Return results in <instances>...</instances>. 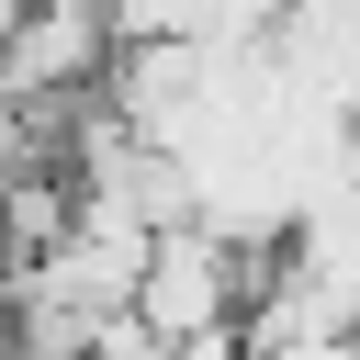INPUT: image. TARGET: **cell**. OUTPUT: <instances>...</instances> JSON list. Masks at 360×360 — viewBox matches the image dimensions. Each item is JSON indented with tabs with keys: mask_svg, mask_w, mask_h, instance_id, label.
I'll use <instances>...</instances> for the list:
<instances>
[{
	"mask_svg": "<svg viewBox=\"0 0 360 360\" xmlns=\"http://www.w3.org/2000/svg\"><path fill=\"white\" fill-rule=\"evenodd\" d=\"M135 326L158 349H236V326H248V248H225L214 225H169L146 248Z\"/></svg>",
	"mask_w": 360,
	"mask_h": 360,
	"instance_id": "obj_1",
	"label": "cell"
},
{
	"mask_svg": "<svg viewBox=\"0 0 360 360\" xmlns=\"http://www.w3.org/2000/svg\"><path fill=\"white\" fill-rule=\"evenodd\" d=\"M349 191H360V112H349Z\"/></svg>",
	"mask_w": 360,
	"mask_h": 360,
	"instance_id": "obj_2",
	"label": "cell"
}]
</instances>
